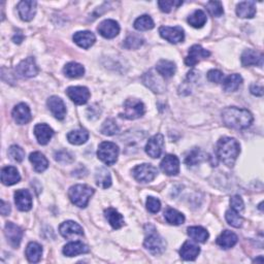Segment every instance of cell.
Returning a JSON list of instances; mask_svg holds the SVG:
<instances>
[{
  "instance_id": "cell-1",
  "label": "cell",
  "mask_w": 264,
  "mask_h": 264,
  "mask_svg": "<svg viewBox=\"0 0 264 264\" xmlns=\"http://www.w3.org/2000/svg\"><path fill=\"white\" fill-rule=\"evenodd\" d=\"M222 120L227 127L242 130L250 127L254 118L249 110L231 107L223 110Z\"/></svg>"
},
{
  "instance_id": "cell-2",
  "label": "cell",
  "mask_w": 264,
  "mask_h": 264,
  "mask_svg": "<svg viewBox=\"0 0 264 264\" xmlns=\"http://www.w3.org/2000/svg\"><path fill=\"white\" fill-rule=\"evenodd\" d=\"M241 153L239 141L232 137H222L217 144V155L221 161L229 167H232Z\"/></svg>"
},
{
  "instance_id": "cell-3",
  "label": "cell",
  "mask_w": 264,
  "mask_h": 264,
  "mask_svg": "<svg viewBox=\"0 0 264 264\" xmlns=\"http://www.w3.org/2000/svg\"><path fill=\"white\" fill-rule=\"evenodd\" d=\"M147 237L144 242V246L154 255H159L165 251L166 242L163 238L160 237V234L156 231L155 227L152 225L146 226Z\"/></svg>"
},
{
  "instance_id": "cell-4",
  "label": "cell",
  "mask_w": 264,
  "mask_h": 264,
  "mask_svg": "<svg viewBox=\"0 0 264 264\" xmlns=\"http://www.w3.org/2000/svg\"><path fill=\"white\" fill-rule=\"evenodd\" d=\"M93 194L94 190L90 186L81 184L72 186L68 191V196L71 202L79 207H83V209L88 205Z\"/></svg>"
},
{
  "instance_id": "cell-5",
  "label": "cell",
  "mask_w": 264,
  "mask_h": 264,
  "mask_svg": "<svg viewBox=\"0 0 264 264\" xmlns=\"http://www.w3.org/2000/svg\"><path fill=\"white\" fill-rule=\"evenodd\" d=\"M97 156L107 165H114L119 156V147L110 141H103L99 145Z\"/></svg>"
},
{
  "instance_id": "cell-6",
  "label": "cell",
  "mask_w": 264,
  "mask_h": 264,
  "mask_svg": "<svg viewBox=\"0 0 264 264\" xmlns=\"http://www.w3.org/2000/svg\"><path fill=\"white\" fill-rule=\"evenodd\" d=\"M146 111L145 105L135 98H129L124 102V112L120 116L128 120H135L143 117Z\"/></svg>"
},
{
  "instance_id": "cell-7",
  "label": "cell",
  "mask_w": 264,
  "mask_h": 264,
  "mask_svg": "<svg viewBox=\"0 0 264 264\" xmlns=\"http://www.w3.org/2000/svg\"><path fill=\"white\" fill-rule=\"evenodd\" d=\"M132 174H133V176L137 182L149 183L152 182L156 177L158 171L152 164L145 163L134 167L133 171H132Z\"/></svg>"
},
{
  "instance_id": "cell-8",
  "label": "cell",
  "mask_w": 264,
  "mask_h": 264,
  "mask_svg": "<svg viewBox=\"0 0 264 264\" xmlns=\"http://www.w3.org/2000/svg\"><path fill=\"white\" fill-rule=\"evenodd\" d=\"M159 33L161 35L162 39L166 40L167 42L172 44H178L182 43L185 39V33L184 29L182 27H168V26H163L159 29Z\"/></svg>"
},
{
  "instance_id": "cell-9",
  "label": "cell",
  "mask_w": 264,
  "mask_h": 264,
  "mask_svg": "<svg viewBox=\"0 0 264 264\" xmlns=\"http://www.w3.org/2000/svg\"><path fill=\"white\" fill-rule=\"evenodd\" d=\"M16 71L22 78H33L40 70L36 65L35 59L33 57H28L18 64Z\"/></svg>"
},
{
  "instance_id": "cell-10",
  "label": "cell",
  "mask_w": 264,
  "mask_h": 264,
  "mask_svg": "<svg viewBox=\"0 0 264 264\" xmlns=\"http://www.w3.org/2000/svg\"><path fill=\"white\" fill-rule=\"evenodd\" d=\"M164 147V137L162 134H156L151 137L146 146V153L154 159L159 158L162 154Z\"/></svg>"
},
{
  "instance_id": "cell-11",
  "label": "cell",
  "mask_w": 264,
  "mask_h": 264,
  "mask_svg": "<svg viewBox=\"0 0 264 264\" xmlns=\"http://www.w3.org/2000/svg\"><path fill=\"white\" fill-rule=\"evenodd\" d=\"M4 234L7 242L12 247L18 248L20 246L22 238H23V230L14 223L8 222L4 227Z\"/></svg>"
},
{
  "instance_id": "cell-12",
  "label": "cell",
  "mask_w": 264,
  "mask_h": 264,
  "mask_svg": "<svg viewBox=\"0 0 264 264\" xmlns=\"http://www.w3.org/2000/svg\"><path fill=\"white\" fill-rule=\"evenodd\" d=\"M66 94L78 106L85 105L90 98V91L86 87H69L66 90Z\"/></svg>"
},
{
  "instance_id": "cell-13",
  "label": "cell",
  "mask_w": 264,
  "mask_h": 264,
  "mask_svg": "<svg viewBox=\"0 0 264 264\" xmlns=\"http://www.w3.org/2000/svg\"><path fill=\"white\" fill-rule=\"evenodd\" d=\"M209 56H211L209 51L204 50L199 44H194L190 48L189 54L185 59V63L187 66H195L200 60L207 58Z\"/></svg>"
},
{
  "instance_id": "cell-14",
  "label": "cell",
  "mask_w": 264,
  "mask_h": 264,
  "mask_svg": "<svg viewBox=\"0 0 264 264\" xmlns=\"http://www.w3.org/2000/svg\"><path fill=\"white\" fill-rule=\"evenodd\" d=\"M160 168L167 176H176L180 173V160L175 155H166L160 163Z\"/></svg>"
},
{
  "instance_id": "cell-15",
  "label": "cell",
  "mask_w": 264,
  "mask_h": 264,
  "mask_svg": "<svg viewBox=\"0 0 264 264\" xmlns=\"http://www.w3.org/2000/svg\"><path fill=\"white\" fill-rule=\"evenodd\" d=\"M13 118L15 122L19 125L27 124L31 121V111L29 107L25 103H19L13 110Z\"/></svg>"
},
{
  "instance_id": "cell-16",
  "label": "cell",
  "mask_w": 264,
  "mask_h": 264,
  "mask_svg": "<svg viewBox=\"0 0 264 264\" xmlns=\"http://www.w3.org/2000/svg\"><path fill=\"white\" fill-rule=\"evenodd\" d=\"M61 235L65 239H72L74 237H83L84 231L81 226L73 221H66L59 227Z\"/></svg>"
},
{
  "instance_id": "cell-17",
  "label": "cell",
  "mask_w": 264,
  "mask_h": 264,
  "mask_svg": "<svg viewBox=\"0 0 264 264\" xmlns=\"http://www.w3.org/2000/svg\"><path fill=\"white\" fill-rule=\"evenodd\" d=\"M15 202L19 210L22 212H28L32 207V196L28 190H17L15 192Z\"/></svg>"
},
{
  "instance_id": "cell-18",
  "label": "cell",
  "mask_w": 264,
  "mask_h": 264,
  "mask_svg": "<svg viewBox=\"0 0 264 264\" xmlns=\"http://www.w3.org/2000/svg\"><path fill=\"white\" fill-rule=\"evenodd\" d=\"M97 30L105 39H114L120 32V26L114 20H105L99 24Z\"/></svg>"
},
{
  "instance_id": "cell-19",
  "label": "cell",
  "mask_w": 264,
  "mask_h": 264,
  "mask_svg": "<svg viewBox=\"0 0 264 264\" xmlns=\"http://www.w3.org/2000/svg\"><path fill=\"white\" fill-rule=\"evenodd\" d=\"M48 107L53 116L58 120H63L66 115V107L63 100L58 96H52L48 99Z\"/></svg>"
},
{
  "instance_id": "cell-20",
  "label": "cell",
  "mask_w": 264,
  "mask_h": 264,
  "mask_svg": "<svg viewBox=\"0 0 264 264\" xmlns=\"http://www.w3.org/2000/svg\"><path fill=\"white\" fill-rule=\"evenodd\" d=\"M263 54L259 53L255 50H246L242 55V63L243 66H259V67H262L263 66Z\"/></svg>"
},
{
  "instance_id": "cell-21",
  "label": "cell",
  "mask_w": 264,
  "mask_h": 264,
  "mask_svg": "<svg viewBox=\"0 0 264 264\" xmlns=\"http://www.w3.org/2000/svg\"><path fill=\"white\" fill-rule=\"evenodd\" d=\"M36 5L35 1H21L18 4V12L19 16L21 17L23 21L29 22L35 16L36 13Z\"/></svg>"
},
{
  "instance_id": "cell-22",
  "label": "cell",
  "mask_w": 264,
  "mask_h": 264,
  "mask_svg": "<svg viewBox=\"0 0 264 264\" xmlns=\"http://www.w3.org/2000/svg\"><path fill=\"white\" fill-rule=\"evenodd\" d=\"M73 42L81 48L87 50L95 44L96 37L91 31H79L73 34Z\"/></svg>"
},
{
  "instance_id": "cell-23",
  "label": "cell",
  "mask_w": 264,
  "mask_h": 264,
  "mask_svg": "<svg viewBox=\"0 0 264 264\" xmlns=\"http://www.w3.org/2000/svg\"><path fill=\"white\" fill-rule=\"evenodd\" d=\"M34 134L40 145H46L54 135L53 129L46 124H37L34 127Z\"/></svg>"
},
{
  "instance_id": "cell-24",
  "label": "cell",
  "mask_w": 264,
  "mask_h": 264,
  "mask_svg": "<svg viewBox=\"0 0 264 264\" xmlns=\"http://www.w3.org/2000/svg\"><path fill=\"white\" fill-rule=\"evenodd\" d=\"M21 176L14 166L3 167L1 171V182L5 186H12L20 182Z\"/></svg>"
},
{
  "instance_id": "cell-25",
  "label": "cell",
  "mask_w": 264,
  "mask_h": 264,
  "mask_svg": "<svg viewBox=\"0 0 264 264\" xmlns=\"http://www.w3.org/2000/svg\"><path fill=\"white\" fill-rule=\"evenodd\" d=\"M143 81L146 86L155 93H162L165 89L163 82L157 78L156 74H154L152 71L147 72L143 77Z\"/></svg>"
},
{
  "instance_id": "cell-26",
  "label": "cell",
  "mask_w": 264,
  "mask_h": 264,
  "mask_svg": "<svg viewBox=\"0 0 264 264\" xmlns=\"http://www.w3.org/2000/svg\"><path fill=\"white\" fill-rule=\"evenodd\" d=\"M200 248L192 242H185L180 250V255L184 260L192 261L199 255Z\"/></svg>"
},
{
  "instance_id": "cell-27",
  "label": "cell",
  "mask_w": 264,
  "mask_h": 264,
  "mask_svg": "<svg viewBox=\"0 0 264 264\" xmlns=\"http://www.w3.org/2000/svg\"><path fill=\"white\" fill-rule=\"evenodd\" d=\"M89 252V248L81 242H72L66 244L63 248V254L67 257H73L86 254Z\"/></svg>"
},
{
  "instance_id": "cell-28",
  "label": "cell",
  "mask_w": 264,
  "mask_h": 264,
  "mask_svg": "<svg viewBox=\"0 0 264 264\" xmlns=\"http://www.w3.org/2000/svg\"><path fill=\"white\" fill-rule=\"evenodd\" d=\"M238 235L229 231V230H224L219 237L217 239V244L219 247H221L224 250H228L235 246V243L238 242Z\"/></svg>"
},
{
  "instance_id": "cell-29",
  "label": "cell",
  "mask_w": 264,
  "mask_h": 264,
  "mask_svg": "<svg viewBox=\"0 0 264 264\" xmlns=\"http://www.w3.org/2000/svg\"><path fill=\"white\" fill-rule=\"evenodd\" d=\"M237 14L240 18L252 19L256 15V2L255 1H242L237 6Z\"/></svg>"
},
{
  "instance_id": "cell-30",
  "label": "cell",
  "mask_w": 264,
  "mask_h": 264,
  "mask_svg": "<svg viewBox=\"0 0 264 264\" xmlns=\"http://www.w3.org/2000/svg\"><path fill=\"white\" fill-rule=\"evenodd\" d=\"M156 70L161 77L169 79L174 77V74L176 73V66L173 61L160 60L156 65Z\"/></svg>"
},
{
  "instance_id": "cell-31",
  "label": "cell",
  "mask_w": 264,
  "mask_h": 264,
  "mask_svg": "<svg viewBox=\"0 0 264 264\" xmlns=\"http://www.w3.org/2000/svg\"><path fill=\"white\" fill-rule=\"evenodd\" d=\"M105 216L114 229H120L124 226L123 216H122L119 212H117L115 209H112V207H109L108 210L105 211Z\"/></svg>"
},
{
  "instance_id": "cell-32",
  "label": "cell",
  "mask_w": 264,
  "mask_h": 264,
  "mask_svg": "<svg viewBox=\"0 0 264 264\" xmlns=\"http://www.w3.org/2000/svg\"><path fill=\"white\" fill-rule=\"evenodd\" d=\"M43 255V248L40 243L31 242L26 248V257L31 263H37Z\"/></svg>"
},
{
  "instance_id": "cell-33",
  "label": "cell",
  "mask_w": 264,
  "mask_h": 264,
  "mask_svg": "<svg viewBox=\"0 0 264 264\" xmlns=\"http://www.w3.org/2000/svg\"><path fill=\"white\" fill-rule=\"evenodd\" d=\"M30 162L33 164L34 171L37 173H43L46 168L49 167V161L42 153L34 152L31 153L29 156Z\"/></svg>"
},
{
  "instance_id": "cell-34",
  "label": "cell",
  "mask_w": 264,
  "mask_h": 264,
  "mask_svg": "<svg viewBox=\"0 0 264 264\" xmlns=\"http://www.w3.org/2000/svg\"><path fill=\"white\" fill-rule=\"evenodd\" d=\"M242 83V78L238 73L228 75L223 81V89L225 92H234L237 91Z\"/></svg>"
},
{
  "instance_id": "cell-35",
  "label": "cell",
  "mask_w": 264,
  "mask_h": 264,
  "mask_svg": "<svg viewBox=\"0 0 264 264\" xmlns=\"http://www.w3.org/2000/svg\"><path fill=\"white\" fill-rule=\"evenodd\" d=\"M95 180L97 186L103 188V189H108L111 185V176L106 167L97 168L95 174Z\"/></svg>"
},
{
  "instance_id": "cell-36",
  "label": "cell",
  "mask_w": 264,
  "mask_h": 264,
  "mask_svg": "<svg viewBox=\"0 0 264 264\" xmlns=\"http://www.w3.org/2000/svg\"><path fill=\"white\" fill-rule=\"evenodd\" d=\"M63 72L66 77L71 78V79H77L82 77L85 73V68L84 66L81 65L80 63L77 62H69L64 66Z\"/></svg>"
},
{
  "instance_id": "cell-37",
  "label": "cell",
  "mask_w": 264,
  "mask_h": 264,
  "mask_svg": "<svg viewBox=\"0 0 264 264\" xmlns=\"http://www.w3.org/2000/svg\"><path fill=\"white\" fill-rule=\"evenodd\" d=\"M89 138V133L87 130L85 129H77L70 131L67 134V139L70 144L72 145H83L86 143Z\"/></svg>"
},
{
  "instance_id": "cell-38",
  "label": "cell",
  "mask_w": 264,
  "mask_h": 264,
  "mask_svg": "<svg viewBox=\"0 0 264 264\" xmlns=\"http://www.w3.org/2000/svg\"><path fill=\"white\" fill-rule=\"evenodd\" d=\"M188 235L197 242H205L209 239V232L201 226H193L188 228Z\"/></svg>"
},
{
  "instance_id": "cell-39",
  "label": "cell",
  "mask_w": 264,
  "mask_h": 264,
  "mask_svg": "<svg viewBox=\"0 0 264 264\" xmlns=\"http://www.w3.org/2000/svg\"><path fill=\"white\" fill-rule=\"evenodd\" d=\"M164 218L167 223L176 226L181 225L185 222L184 215L174 209H167L164 213Z\"/></svg>"
},
{
  "instance_id": "cell-40",
  "label": "cell",
  "mask_w": 264,
  "mask_h": 264,
  "mask_svg": "<svg viewBox=\"0 0 264 264\" xmlns=\"http://www.w3.org/2000/svg\"><path fill=\"white\" fill-rule=\"evenodd\" d=\"M188 23L194 28H201L206 23V15L201 9H197L188 18Z\"/></svg>"
},
{
  "instance_id": "cell-41",
  "label": "cell",
  "mask_w": 264,
  "mask_h": 264,
  "mask_svg": "<svg viewBox=\"0 0 264 264\" xmlns=\"http://www.w3.org/2000/svg\"><path fill=\"white\" fill-rule=\"evenodd\" d=\"M153 19L148 15H144L137 18L134 22V28L138 31H147L154 28Z\"/></svg>"
},
{
  "instance_id": "cell-42",
  "label": "cell",
  "mask_w": 264,
  "mask_h": 264,
  "mask_svg": "<svg viewBox=\"0 0 264 264\" xmlns=\"http://www.w3.org/2000/svg\"><path fill=\"white\" fill-rule=\"evenodd\" d=\"M203 159H204L203 153L199 149L195 148L191 151V152H189V154L187 155V157L185 159V163L188 166H194V165H197L198 163H200Z\"/></svg>"
},
{
  "instance_id": "cell-43",
  "label": "cell",
  "mask_w": 264,
  "mask_h": 264,
  "mask_svg": "<svg viewBox=\"0 0 264 264\" xmlns=\"http://www.w3.org/2000/svg\"><path fill=\"white\" fill-rule=\"evenodd\" d=\"M144 44V39L137 34H130L127 39L124 41V48L129 50H136L140 48Z\"/></svg>"
},
{
  "instance_id": "cell-44",
  "label": "cell",
  "mask_w": 264,
  "mask_h": 264,
  "mask_svg": "<svg viewBox=\"0 0 264 264\" xmlns=\"http://www.w3.org/2000/svg\"><path fill=\"white\" fill-rule=\"evenodd\" d=\"M225 218L227 220L228 224L233 226L235 228H240L243 223V219L239 215L238 212L233 210H228L225 214Z\"/></svg>"
},
{
  "instance_id": "cell-45",
  "label": "cell",
  "mask_w": 264,
  "mask_h": 264,
  "mask_svg": "<svg viewBox=\"0 0 264 264\" xmlns=\"http://www.w3.org/2000/svg\"><path fill=\"white\" fill-rule=\"evenodd\" d=\"M119 126L118 124L116 123L115 120L112 119H109L107 120L105 123H103L102 127H101V132L105 135H114V134H117L119 132Z\"/></svg>"
},
{
  "instance_id": "cell-46",
  "label": "cell",
  "mask_w": 264,
  "mask_h": 264,
  "mask_svg": "<svg viewBox=\"0 0 264 264\" xmlns=\"http://www.w3.org/2000/svg\"><path fill=\"white\" fill-rule=\"evenodd\" d=\"M8 156L16 162H22L25 158V152L21 147L15 145L8 149Z\"/></svg>"
},
{
  "instance_id": "cell-47",
  "label": "cell",
  "mask_w": 264,
  "mask_h": 264,
  "mask_svg": "<svg viewBox=\"0 0 264 264\" xmlns=\"http://www.w3.org/2000/svg\"><path fill=\"white\" fill-rule=\"evenodd\" d=\"M206 7L207 11L210 12V14L214 17L219 18L224 14V9H223V5L220 1H210L206 3Z\"/></svg>"
},
{
  "instance_id": "cell-48",
  "label": "cell",
  "mask_w": 264,
  "mask_h": 264,
  "mask_svg": "<svg viewBox=\"0 0 264 264\" xmlns=\"http://www.w3.org/2000/svg\"><path fill=\"white\" fill-rule=\"evenodd\" d=\"M182 1H174V0H165V1H158V5L160 9L163 13H169L175 6H180L182 5Z\"/></svg>"
},
{
  "instance_id": "cell-49",
  "label": "cell",
  "mask_w": 264,
  "mask_h": 264,
  "mask_svg": "<svg viewBox=\"0 0 264 264\" xmlns=\"http://www.w3.org/2000/svg\"><path fill=\"white\" fill-rule=\"evenodd\" d=\"M147 209L150 213L157 214L161 209V203L155 197H149L147 199Z\"/></svg>"
},
{
  "instance_id": "cell-50",
  "label": "cell",
  "mask_w": 264,
  "mask_h": 264,
  "mask_svg": "<svg viewBox=\"0 0 264 264\" xmlns=\"http://www.w3.org/2000/svg\"><path fill=\"white\" fill-rule=\"evenodd\" d=\"M55 160L60 163H70L73 161V158L71 154H69L66 151H59V152L55 153Z\"/></svg>"
},
{
  "instance_id": "cell-51",
  "label": "cell",
  "mask_w": 264,
  "mask_h": 264,
  "mask_svg": "<svg viewBox=\"0 0 264 264\" xmlns=\"http://www.w3.org/2000/svg\"><path fill=\"white\" fill-rule=\"evenodd\" d=\"M230 205H231V210L235 211V212H242L243 211V207H244V204H243V201L242 199V197L239 196V195H235V196H232L231 199H230Z\"/></svg>"
},
{
  "instance_id": "cell-52",
  "label": "cell",
  "mask_w": 264,
  "mask_h": 264,
  "mask_svg": "<svg viewBox=\"0 0 264 264\" xmlns=\"http://www.w3.org/2000/svg\"><path fill=\"white\" fill-rule=\"evenodd\" d=\"M223 79H224V74L220 70L212 69V70H210L209 72H207V80H209L210 82L219 84V83H222Z\"/></svg>"
},
{
  "instance_id": "cell-53",
  "label": "cell",
  "mask_w": 264,
  "mask_h": 264,
  "mask_svg": "<svg viewBox=\"0 0 264 264\" xmlns=\"http://www.w3.org/2000/svg\"><path fill=\"white\" fill-rule=\"evenodd\" d=\"M251 93L255 96H262L263 95V88L262 86H259V85L254 84L251 86Z\"/></svg>"
},
{
  "instance_id": "cell-54",
  "label": "cell",
  "mask_w": 264,
  "mask_h": 264,
  "mask_svg": "<svg viewBox=\"0 0 264 264\" xmlns=\"http://www.w3.org/2000/svg\"><path fill=\"white\" fill-rule=\"evenodd\" d=\"M0 213H1L3 216L8 215L11 213V205H9L7 202L4 200H1V206H0Z\"/></svg>"
},
{
  "instance_id": "cell-55",
  "label": "cell",
  "mask_w": 264,
  "mask_h": 264,
  "mask_svg": "<svg viewBox=\"0 0 264 264\" xmlns=\"http://www.w3.org/2000/svg\"><path fill=\"white\" fill-rule=\"evenodd\" d=\"M23 40H24V36H23V34L20 33V32L17 33V34L13 37V41H14L16 44H21V43L23 42Z\"/></svg>"
},
{
  "instance_id": "cell-56",
  "label": "cell",
  "mask_w": 264,
  "mask_h": 264,
  "mask_svg": "<svg viewBox=\"0 0 264 264\" xmlns=\"http://www.w3.org/2000/svg\"><path fill=\"white\" fill-rule=\"evenodd\" d=\"M263 261H264V259H263V257H262V256H260L258 259H255V260H254V262H260V263H263Z\"/></svg>"
}]
</instances>
